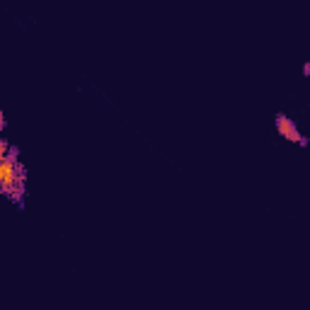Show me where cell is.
<instances>
[{"label": "cell", "instance_id": "3", "mask_svg": "<svg viewBox=\"0 0 310 310\" xmlns=\"http://www.w3.org/2000/svg\"><path fill=\"white\" fill-rule=\"evenodd\" d=\"M308 143H310V140H308V138H305V136H303V138H300V140H298V146H300V148H308Z\"/></svg>", "mask_w": 310, "mask_h": 310}, {"label": "cell", "instance_id": "1", "mask_svg": "<svg viewBox=\"0 0 310 310\" xmlns=\"http://www.w3.org/2000/svg\"><path fill=\"white\" fill-rule=\"evenodd\" d=\"M276 131H279L281 138L291 140V143H298V140L303 138V133L298 131L296 121L291 119L289 114H276Z\"/></svg>", "mask_w": 310, "mask_h": 310}, {"label": "cell", "instance_id": "2", "mask_svg": "<svg viewBox=\"0 0 310 310\" xmlns=\"http://www.w3.org/2000/svg\"><path fill=\"white\" fill-rule=\"evenodd\" d=\"M303 75L310 78V61H308V63H303Z\"/></svg>", "mask_w": 310, "mask_h": 310}]
</instances>
